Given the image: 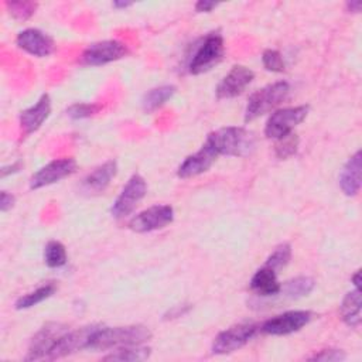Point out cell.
I'll return each mask as SVG.
<instances>
[{"mask_svg": "<svg viewBox=\"0 0 362 362\" xmlns=\"http://www.w3.org/2000/svg\"><path fill=\"white\" fill-rule=\"evenodd\" d=\"M259 325L253 322H240L235 324L223 331H221L214 342H212V352L216 355H225L238 351L239 348L245 346L256 334Z\"/></svg>", "mask_w": 362, "mask_h": 362, "instance_id": "8992f818", "label": "cell"}, {"mask_svg": "<svg viewBox=\"0 0 362 362\" xmlns=\"http://www.w3.org/2000/svg\"><path fill=\"white\" fill-rule=\"evenodd\" d=\"M346 358L345 352L341 349H321L320 352L310 356V361H322V362H339Z\"/></svg>", "mask_w": 362, "mask_h": 362, "instance_id": "1f68e13d", "label": "cell"}, {"mask_svg": "<svg viewBox=\"0 0 362 362\" xmlns=\"http://www.w3.org/2000/svg\"><path fill=\"white\" fill-rule=\"evenodd\" d=\"M117 173V163L115 160H107L103 164L93 168L79 184V189L85 195H98L102 194L112 178Z\"/></svg>", "mask_w": 362, "mask_h": 362, "instance_id": "2e32d148", "label": "cell"}, {"mask_svg": "<svg viewBox=\"0 0 362 362\" xmlns=\"http://www.w3.org/2000/svg\"><path fill=\"white\" fill-rule=\"evenodd\" d=\"M126 54L127 48L123 42L117 40H105L88 45L81 55V62L89 66H99L117 61Z\"/></svg>", "mask_w": 362, "mask_h": 362, "instance_id": "8fae6325", "label": "cell"}, {"mask_svg": "<svg viewBox=\"0 0 362 362\" xmlns=\"http://www.w3.org/2000/svg\"><path fill=\"white\" fill-rule=\"evenodd\" d=\"M263 66L272 72H283L286 69V62L283 55L276 49H266L262 55Z\"/></svg>", "mask_w": 362, "mask_h": 362, "instance_id": "4dcf8cb0", "label": "cell"}, {"mask_svg": "<svg viewBox=\"0 0 362 362\" xmlns=\"http://www.w3.org/2000/svg\"><path fill=\"white\" fill-rule=\"evenodd\" d=\"M314 287H315V281L313 277L298 276V277H294V279L286 281L281 286L280 293H283L284 297H287V298L297 300V298L308 296L314 290Z\"/></svg>", "mask_w": 362, "mask_h": 362, "instance_id": "603a6c76", "label": "cell"}, {"mask_svg": "<svg viewBox=\"0 0 362 362\" xmlns=\"http://www.w3.org/2000/svg\"><path fill=\"white\" fill-rule=\"evenodd\" d=\"M361 170H362V154H361V150H358L355 151L354 156L348 158V161L342 167L338 177L339 188L346 197H355L359 192Z\"/></svg>", "mask_w": 362, "mask_h": 362, "instance_id": "d6986e66", "label": "cell"}, {"mask_svg": "<svg viewBox=\"0 0 362 362\" xmlns=\"http://www.w3.org/2000/svg\"><path fill=\"white\" fill-rule=\"evenodd\" d=\"M69 328L61 322H48L37 331L31 338L27 355L24 361H40L45 359L55 342L68 331Z\"/></svg>", "mask_w": 362, "mask_h": 362, "instance_id": "9c48e42d", "label": "cell"}, {"mask_svg": "<svg viewBox=\"0 0 362 362\" xmlns=\"http://www.w3.org/2000/svg\"><path fill=\"white\" fill-rule=\"evenodd\" d=\"M313 318V313L307 310H293L266 320L259 328L269 335H287L305 327Z\"/></svg>", "mask_w": 362, "mask_h": 362, "instance_id": "30bf717a", "label": "cell"}, {"mask_svg": "<svg viewBox=\"0 0 362 362\" xmlns=\"http://www.w3.org/2000/svg\"><path fill=\"white\" fill-rule=\"evenodd\" d=\"M55 290H57V287H55L54 283H47V284L35 288L34 291H30V293L21 296V297H18L14 305H16L17 310L31 308V307L42 303L48 297H51L55 293Z\"/></svg>", "mask_w": 362, "mask_h": 362, "instance_id": "d4e9b609", "label": "cell"}, {"mask_svg": "<svg viewBox=\"0 0 362 362\" xmlns=\"http://www.w3.org/2000/svg\"><path fill=\"white\" fill-rule=\"evenodd\" d=\"M174 221V209L171 205H153L137 215L129 222V229L137 233H146L161 229Z\"/></svg>", "mask_w": 362, "mask_h": 362, "instance_id": "ba28073f", "label": "cell"}, {"mask_svg": "<svg viewBox=\"0 0 362 362\" xmlns=\"http://www.w3.org/2000/svg\"><path fill=\"white\" fill-rule=\"evenodd\" d=\"M151 338V331L144 325L124 327H98L90 337L89 346L92 349H109L132 345H143Z\"/></svg>", "mask_w": 362, "mask_h": 362, "instance_id": "7a4b0ae2", "label": "cell"}, {"mask_svg": "<svg viewBox=\"0 0 362 362\" xmlns=\"http://www.w3.org/2000/svg\"><path fill=\"white\" fill-rule=\"evenodd\" d=\"M345 7L349 13H359L361 8H362V1L361 0H351V1H346Z\"/></svg>", "mask_w": 362, "mask_h": 362, "instance_id": "e575fe53", "label": "cell"}, {"mask_svg": "<svg viewBox=\"0 0 362 362\" xmlns=\"http://www.w3.org/2000/svg\"><path fill=\"white\" fill-rule=\"evenodd\" d=\"M218 4L215 1H208V0H199L195 3V10L198 13H209L212 8H215Z\"/></svg>", "mask_w": 362, "mask_h": 362, "instance_id": "836d02e7", "label": "cell"}, {"mask_svg": "<svg viewBox=\"0 0 362 362\" xmlns=\"http://www.w3.org/2000/svg\"><path fill=\"white\" fill-rule=\"evenodd\" d=\"M361 305H362L361 288L355 287L352 291L345 294L339 305L341 318L346 325L352 328H358L361 325Z\"/></svg>", "mask_w": 362, "mask_h": 362, "instance_id": "44dd1931", "label": "cell"}, {"mask_svg": "<svg viewBox=\"0 0 362 362\" xmlns=\"http://www.w3.org/2000/svg\"><path fill=\"white\" fill-rule=\"evenodd\" d=\"M308 115V106H291L276 110L270 115L264 126V134L269 139H280L293 132Z\"/></svg>", "mask_w": 362, "mask_h": 362, "instance_id": "5b68a950", "label": "cell"}, {"mask_svg": "<svg viewBox=\"0 0 362 362\" xmlns=\"http://www.w3.org/2000/svg\"><path fill=\"white\" fill-rule=\"evenodd\" d=\"M147 184L146 180L140 174H133L126 185L122 188L120 194L115 199L110 214L113 218L120 219L133 212L136 205L146 197Z\"/></svg>", "mask_w": 362, "mask_h": 362, "instance_id": "52a82bcc", "label": "cell"}, {"mask_svg": "<svg viewBox=\"0 0 362 362\" xmlns=\"http://www.w3.org/2000/svg\"><path fill=\"white\" fill-rule=\"evenodd\" d=\"M351 281L354 283V286H355L356 288H359V283H361V272H359V270L355 272V274L351 277Z\"/></svg>", "mask_w": 362, "mask_h": 362, "instance_id": "d590c367", "label": "cell"}, {"mask_svg": "<svg viewBox=\"0 0 362 362\" xmlns=\"http://www.w3.org/2000/svg\"><path fill=\"white\" fill-rule=\"evenodd\" d=\"M35 1H7L6 7L8 8L10 14L17 20H28L37 10Z\"/></svg>", "mask_w": 362, "mask_h": 362, "instance_id": "f1b7e54d", "label": "cell"}, {"mask_svg": "<svg viewBox=\"0 0 362 362\" xmlns=\"http://www.w3.org/2000/svg\"><path fill=\"white\" fill-rule=\"evenodd\" d=\"M151 349L143 345H132V346H122L117 348L115 352L103 356L105 361H120V362H134V361H144L150 356Z\"/></svg>", "mask_w": 362, "mask_h": 362, "instance_id": "cb8c5ba5", "label": "cell"}, {"mask_svg": "<svg viewBox=\"0 0 362 362\" xmlns=\"http://www.w3.org/2000/svg\"><path fill=\"white\" fill-rule=\"evenodd\" d=\"M225 54V45H223V37L221 33L214 31L209 33L197 47L195 52L192 54L189 62H188V71L192 75H199L211 68H214L216 64L221 62Z\"/></svg>", "mask_w": 362, "mask_h": 362, "instance_id": "277c9868", "label": "cell"}, {"mask_svg": "<svg viewBox=\"0 0 362 362\" xmlns=\"http://www.w3.org/2000/svg\"><path fill=\"white\" fill-rule=\"evenodd\" d=\"M250 288L253 293L262 297L276 296L281 290V284L277 280V273L266 266H262L250 279Z\"/></svg>", "mask_w": 362, "mask_h": 362, "instance_id": "ffe728a7", "label": "cell"}, {"mask_svg": "<svg viewBox=\"0 0 362 362\" xmlns=\"http://www.w3.org/2000/svg\"><path fill=\"white\" fill-rule=\"evenodd\" d=\"M98 328V325H86L74 331H66L57 342L55 345L51 348V351L47 355V361H52V359H59L64 358L66 355H71L76 351H81L83 348L89 346V341L92 334L95 332V329Z\"/></svg>", "mask_w": 362, "mask_h": 362, "instance_id": "7c38bea8", "label": "cell"}, {"mask_svg": "<svg viewBox=\"0 0 362 362\" xmlns=\"http://www.w3.org/2000/svg\"><path fill=\"white\" fill-rule=\"evenodd\" d=\"M255 72L243 65H235L218 83L215 93L218 99H230L240 95L253 81Z\"/></svg>", "mask_w": 362, "mask_h": 362, "instance_id": "5bb4252c", "label": "cell"}, {"mask_svg": "<svg viewBox=\"0 0 362 362\" xmlns=\"http://www.w3.org/2000/svg\"><path fill=\"white\" fill-rule=\"evenodd\" d=\"M290 93V85L286 81H277L255 90L247 100L245 109V120L250 122L256 117L270 112L283 103Z\"/></svg>", "mask_w": 362, "mask_h": 362, "instance_id": "3957f363", "label": "cell"}, {"mask_svg": "<svg viewBox=\"0 0 362 362\" xmlns=\"http://www.w3.org/2000/svg\"><path fill=\"white\" fill-rule=\"evenodd\" d=\"M112 6L116 8H126V7H130L132 3L130 1H113Z\"/></svg>", "mask_w": 362, "mask_h": 362, "instance_id": "8d00e7d4", "label": "cell"}, {"mask_svg": "<svg viewBox=\"0 0 362 362\" xmlns=\"http://www.w3.org/2000/svg\"><path fill=\"white\" fill-rule=\"evenodd\" d=\"M65 246L58 240H49L44 247V262L48 267H61L66 263Z\"/></svg>", "mask_w": 362, "mask_h": 362, "instance_id": "484cf974", "label": "cell"}, {"mask_svg": "<svg viewBox=\"0 0 362 362\" xmlns=\"http://www.w3.org/2000/svg\"><path fill=\"white\" fill-rule=\"evenodd\" d=\"M49 113H51V99H49V95L44 93L33 106L24 109L20 113V126L25 134L34 133L47 120Z\"/></svg>", "mask_w": 362, "mask_h": 362, "instance_id": "ac0fdd59", "label": "cell"}, {"mask_svg": "<svg viewBox=\"0 0 362 362\" xmlns=\"http://www.w3.org/2000/svg\"><path fill=\"white\" fill-rule=\"evenodd\" d=\"M298 136L296 133H288L287 136L284 137H280L276 140V144H274V154L277 156V158L280 160H286L291 156H294L297 153V148H298Z\"/></svg>", "mask_w": 362, "mask_h": 362, "instance_id": "83f0119b", "label": "cell"}, {"mask_svg": "<svg viewBox=\"0 0 362 362\" xmlns=\"http://www.w3.org/2000/svg\"><path fill=\"white\" fill-rule=\"evenodd\" d=\"M14 202H16V198L11 192H7V191L0 192V209H1V212H7L8 209H11Z\"/></svg>", "mask_w": 362, "mask_h": 362, "instance_id": "d6a6232c", "label": "cell"}, {"mask_svg": "<svg viewBox=\"0 0 362 362\" xmlns=\"http://www.w3.org/2000/svg\"><path fill=\"white\" fill-rule=\"evenodd\" d=\"M76 167L78 164L72 157L52 160L33 174V177L30 178V188L38 189L54 182H58L65 177L74 174L76 171Z\"/></svg>", "mask_w": 362, "mask_h": 362, "instance_id": "4fadbf2b", "label": "cell"}, {"mask_svg": "<svg viewBox=\"0 0 362 362\" xmlns=\"http://www.w3.org/2000/svg\"><path fill=\"white\" fill-rule=\"evenodd\" d=\"M205 143H208L218 156L247 157L256 148V136L245 127L226 126L209 133Z\"/></svg>", "mask_w": 362, "mask_h": 362, "instance_id": "6da1fadb", "label": "cell"}, {"mask_svg": "<svg viewBox=\"0 0 362 362\" xmlns=\"http://www.w3.org/2000/svg\"><path fill=\"white\" fill-rule=\"evenodd\" d=\"M175 90H177V88L174 85H161V86L147 90L141 99L143 110L146 113H151V112L157 110L158 107H161L164 103H167V100H170L174 96Z\"/></svg>", "mask_w": 362, "mask_h": 362, "instance_id": "7402d4cb", "label": "cell"}, {"mask_svg": "<svg viewBox=\"0 0 362 362\" xmlns=\"http://www.w3.org/2000/svg\"><path fill=\"white\" fill-rule=\"evenodd\" d=\"M290 259H291V246L288 243H281L269 255L263 266L279 273V270H281L288 264Z\"/></svg>", "mask_w": 362, "mask_h": 362, "instance_id": "4316f807", "label": "cell"}, {"mask_svg": "<svg viewBox=\"0 0 362 362\" xmlns=\"http://www.w3.org/2000/svg\"><path fill=\"white\" fill-rule=\"evenodd\" d=\"M100 109L99 105L96 103H86V102H78L71 105L66 109V115L74 119V120H79V119H88L90 116H93L95 113H98Z\"/></svg>", "mask_w": 362, "mask_h": 362, "instance_id": "f546056e", "label": "cell"}, {"mask_svg": "<svg viewBox=\"0 0 362 362\" xmlns=\"http://www.w3.org/2000/svg\"><path fill=\"white\" fill-rule=\"evenodd\" d=\"M16 44L23 51L38 58L51 55L55 47L54 40L38 28H27L20 31L16 38Z\"/></svg>", "mask_w": 362, "mask_h": 362, "instance_id": "9a60e30c", "label": "cell"}, {"mask_svg": "<svg viewBox=\"0 0 362 362\" xmlns=\"http://www.w3.org/2000/svg\"><path fill=\"white\" fill-rule=\"evenodd\" d=\"M216 157H218V154L214 151V148L208 143H204L198 151L188 156L180 164V167L177 170V175L180 178L197 177V175L208 171L209 167L216 160Z\"/></svg>", "mask_w": 362, "mask_h": 362, "instance_id": "e0dca14e", "label": "cell"}]
</instances>
